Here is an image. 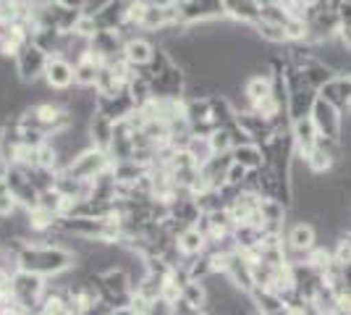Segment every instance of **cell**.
Listing matches in <instances>:
<instances>
[{
  "label": "cell",
  "instance_id": "6da1fadb",
  "mask_svg": "<svg viewBox=\"0 0 351 315\" xmlns=\"http://www.w3.org/2000/svg\"><path fill=\"white\" fill-rule=\"evenodd\" d=\"M76 263L69 247H60L53 242H24L19 247V270H29L43 279H53Z\"/></svg>",
  "mask_w": 351,
  "mask_h": 315
},
{
  "label": "cell",
  "instance_id": "7a4b0ae2",
  "mask_svg": "<svg viewBox=\"0 0 351 315\" xmlns=\"http://www.w3.org/2000/svg\"><path fill=\"white\" fill-rule=\"evenodd\" d=\"M113 168V158H110V152L108 150H100V148H89L84 150L79 158H73V163L66 168L71 176L76 179H87V181H95L100 174L105 171H110Z\"/></svg>",
  "mask_w": 351,
  "mask_h": 315
},
{
  "label": "cell",
  "instance_id": "3957f363",
  "mask_svg": "<svg viewBox=\"0 0 351 315\" xmlns=\"http://www.w3.org/2000/svg\"><path fill=\"white\" fill-rule=\"evenodd\" d=\"M50 56L45 53L43 47H37L34 43H27V45L19 50V56L14 58L16 66V76L24 82V84H32V82H40L45 76V66H47Z\"/></svg>",
  "mask_w": 351,
  "mask_h": 315
},
{
  "label": "cell",
  "instance_id": "277c9868",
  "mask_svg": "<svg viewBox=\"0 0 351 315\" xmlns=\"http://www.w3.org/2000/svg\"><path fill=\"white\" fill-rule=\"evenodd\" d=\"M3 176H5V184H8V192L16 197V202H19L21 208L34 210L40 205V189L32 184L29 176H27V171H24L21 165H8Z\"/></svg>",
  "mask_w": 351,
  "mask_h": 315
},
{
  "label": "cell",
  "instance_id": "5b68a950",
  "mask_svg": "<svg viewBox=\"0 0 351 315\" xmlns=\"http://www.w3.org/2000/svg\"><path fill=\"white\" fill-rule=\"evenodd\" d=\"M309 116L315 121L320 137H325V139H338V142L343 139V113L338 110L336 105H330L328 100H322L320 95H317V103H315Z\"/></svg>",
  "mask_w": 351,
  "mask_h": 315
},
{
  "label": "cell",
  "instance_id": "8992f818",
  "mask_svg": "<svg viewBox=\"0 0 351 315\" xmlns=\"http://www.w3.org/2000/svg\"><path fill=\"white\" fill-rule=\"evenodd\" d=\"M178 11H181V19H184L186 27L215 21V19H226L223 0H186V3L178 5Z\"/></svg>",
  "mask_w": 351,
  "mask_h": 315
},
{
  "label": "cell",
  "instance_id": "52a82bcc",
  "mask_svg": "<svg viewBox=\"0 0 351 315\" xmlns=\"http://www.w3.org/2000/svg\"><path fill=\"white\" fill-rule=\"evenodd\" d=\"M43 82L53 92H69L76 87V71H73V63L63 56H50L47 66H45Z\"/></svg>",
  "mask_w": 351,
  "mask_h": 315
},
{
  "label": "cell",
  "instance_id": "ba28073f",
  "mask_svg": "<svg viewBox=\"0 0 351 315\" xmlns=\"http://www.w3.org/2000/svg\"><path fill=\"white\" fill-rule=\"evenodd\" d=\"M283 240H286V250L312 253L320 244V234H317V226L312 224V221H291Z\"/></svg>",
  "mask_w": 351,
  "mask_h": 315
},
{
  "label": "cell",
  "instance_id": "9c48e42d",
  "mask_svg": "<svg viewBox=\"0 0 351 315\" xmlns=\"http://www.w3.org/2000/svg\"><path fill=\"white\" fill-rule=\"evenodd\" d=\"M186 90V71L171 63L165 71L152 79V97H184Z\"/></svg>",
  "mask_w": 351,
  "mask_h": 315
},
{
  "label": "cell",
  "instance_id": "30bf717a",
  "mask_svg": "<svg viewBox=\"0 0 351 315\" xmlns=\"http://www.w3.org/2000/svg\"><path fill=\"white\" fill-rule=\"evenodd\" d=\"M223 276H226L239 292H244V294H249V292L254 289V270H252V263H247L241 253H234V255L226 257V273H223Z\"/></svg>",
  "mask_w": 351,
  "mask_h": 315
},
{
  "label": "cell",
  "instance_id": "8fae6325",
  "mask_svg": "<svg viewBox=\"0 0 351 315\" xmlns=\"http://www.w3.org/2000/svg\"><path fill=\"white\" fill-rule=\"evenodd\" d=\"M322 100H328L330 105H336L341 113L351 110V74H336L320 92Z\"/></svg>",
  "mask_w": 351,
  "mask_h": 315
},
{
  "label": "cell",
  "instance_id": "7c38bea8",
  "mask_svg": "<svg viewBox=\"0 0 351 315\" xmlns=\"http://www.w3.org/2000/svg\"><path fill=\"white\" fill-rule=\"evenodd\" d=\"M129 14V0H108L100 11H95V24L100 32H118L126 24Z\"/></svg>",
  "mask_w": 351,
  "mask_h": 315
},
{
  "label": "cell",
  "instance_id": "4fadbf2b",
  "mask_svg": "<svg viewBox=\"0 0 351 315\" xmlns=\"http://www.w3.org/2000/svg\"><path fill=\"white\" fill-rule=\"evenodd\" d=\"M155 50H158L155 40L142 32V34H136L132 40H126V45H123V58L129 60L134 69H142V66H147V63L152 60Z\"/></svg>",
  "mask_w": 351,
  "mask_h": 315
},
{
  "label": "cell",
  "instance_id": "5bb4252c",
  "mask_svg": "<svg viewBox=\"0 0 351 315\" xmlns=\"http://www.w3.org/2000/svg\"><path fill=\"white\" fill-rule=\"evenodd\" d=\"M291 139H293V148H296V155H304V152H309L312 148H317L320 132H317L312 116L291 121Z\"/></svg>",
  "mask_w": 351,
  "mask_h": 315
},
{
  "label": "cell",
  "instance_id": "9a60e30c",
  "mask_svg": "<svg viewBox=\"0 0 351 315\" xmlns=\"http://www.w3.org/2000/svg\"><path fill=\"white\" fill-rule=\"evenodd\" d=\"M317 103V90H312L309 84H302L296 90L289 92V119L299 121L312 113V108Z\"/></svg>",
  "mask_w": 351,
  "mask_h": 315
},
{
  "label": "cell",
  "instance_id": "2e32d148",
  "mask_svg": "<svg viewBox=\"0 0 351 315\" xmlns=\"http://www.w3.org/2000/svg\"><path fill=\"white\" fill-rule=\"evenodd\" d=\"M176 247H178V253H181L184 260H189V257H197L205 253L207 237L197 229V226H186V229L176 237Z\"/></svg>",
  "mask_w": 351,
  "mask_h": 315
},
{
  "label": "cell",
  "instance_id": "e0dca14e",
  "mask_svg": "<svg viewBox=\"0 0 351 315\" xmlns=\"http://www.w3.org/2000/svg\"><path fill=\"white\" fill-rule=\"evenodd\" d=\"M103 66L105 63L97 58L92 50H89L82 60H76V63H73V71H76V87H92V90H95L97 76H100V71H103Z\"/></svg>",
  "mask_w": 351,
  "mask_h": 315
},
{
  "label": "cell",
  "instance_id": "ac0fdd59",
  "mask_svg": "<svg viewBox=\"0 0 351 315\" xmlns=\"http://www.w3.org/2000/svg\"><path fill=\"white\" fill-rule=\"evenodd\" d=\"M226 16L234 19L236 24L252 27L254 21H260V5H257V0H228Z\"/></svg>",
  "mask_w": 351,
  "mask_h": 315
},
{
  "label": "cell",
  "instance_id": "d6986e66",
  "mask_svg": "<svg viewBox=\"0 0 351 315\" xmlns=\"http://www.w3.org/2000/svg\"><path fill=\"white\" fill-rule=\"evenodd\" d=\"M231 158H234V163L244 165L247 171H260V168L267 165L263 145H254V142H247V145H241V148H234V150H231Z\"/></svg>",
  "mask_w": 351,
  "mask_h": 315
},
{
  "label": "cell",
  "instance_id": "ffe728a7",
  "mask_svg": "<svg viewBox=\"0 0 351 315\" xmlns=\"http://www.w3.org/2000/svg\"><path fill=\"white\" fill-rule=\"evenodd\" d=\"M113 129H116V121H110L103 113H95L92 121H89V137H92V145L100 148V150H108L110 142H113Z\"/></svg>",
  "mask_w": 351,
  "mask_h": 315
},
{
  "label": "cell",
  "instance_id": "44dd1931",
  "mask_svg": "<svg viewBox=\"0 0 351 315\" xmlns=\"http://www.w3.org/2000/svg\"><path fill=\"white\" fill-rule=\"evenodd\" d=\"M249 300H252V305H254V310L263 315L278 313V310L286 307V302L280 300L273 289H265V286H254V289L249 292Z\"/></svg>",
  "mask_w": 351,
  "mask_h": 315
},
{
  "label": "cell",
  "instance_id": "7402d4cb",
  "mask_svg": "<svg viewBox=\"0 0 351 315\" xmlns=\"http://www.w3.org/2000/svg\"><path fill=\"white\" fill-rule=\"evenodd\" d=\"M252 30H254V34H257V40L260 43H265V45L270 47H286L289 45V37H286V30L283 27H278V24H270V21H254L252 24Z\"/></svg>",
  "mask_w": 351,
  "mask_h": 315
},
{
  "label": "cell",
  "instance_id": "603a6c76",
  "mask_svg": "<svg viewBox=\"0 0 351 315\" xmlns=\"http://www.w3.org/2000/svg\"><path fill=\"white\" fill-rule=\"evenodd\" d=\"M37 208L53 213L56 218H66V215L71 213V202L60 195L56 187H50V189H43V192H40V205H37Z\"/></svg>",
  "mask_w": 351,
  "mask_h": 315
},
{
  "label": "cell",
  "instance_id": "cb8c5ba5",
  "mask_svg": "<svg viewBox=\"0 0 351 315\" xmlns=\"http://www.w3.org/2000/svg\"><path fill=\"white\" fill-rule=\"evenodd\" d=\"M210 119L215 126H228L236 121V108L231 105V100L226 95H213L210 97Z\"/></svg>",
  "mask_w": 351,
  "mask_h": 315
},
{
  "label": "cell",
  "instance_id": "d4e9b609",
  "mask_svg": "<svg viewBox=\"0 0 351 315\" xmlns=\"http://www.w3.org/2000/svg\"><path fill=\"white\" fill-rule=\"evenodd\" d=\"M336 76V71L330 69V66H325L322 60H312L307 69H304V82H307L312 90H317L320 92L330 79Z\"/></svg>",
  "mask_w": 351,
  "mask_h": 315
},
{
  "label": "cell",
  "instance_id": "484cf974",
  "mask_svg": "<svg viewBox=\"0 0 351 315\" xmlns=\"http://www.w3.org/2000/svg\"><path fill=\"white\" fill-rule=\"evenodd\" d=\"M186 155H189L191 161H194V165L197 168H202V165L215 155V150H213V145H210V137H197L191 135L189 145H186Z\"/></svg>",
  "mask_w": 351,
  "mask_h": 315
},
{
  "label": "cell",
  "instance_id": "4316f807",
  "mask_svg": "<svg viewBox=\"0 0 351 315\" xmlns=\"http://www.w3.org/2000/svg\"><path fill=\"white\" fill-rule=\"evenodd\" d=\"M181 300L189 302L194 310H205L207 307V286L205 281H189L181 289Z\"/></svg>",
  "mask_w": 351,
  "mask_h": 315
},
{
  "label": "cell",
  "instance_id": "83f0119b",
  "mask_svg": "<svg viewBox=\"0 0 351 315\" xmlns=\"http://www.w3.org/2000/svg\"><path fill=\"white\" fill-rule=\"evenodd\" d=\"M291 16L293 14H289V11H286L280 3H273V5H265V8H260V19H263V21H270V24H278V27H286Z\"/></svg>",
  "mask_w": 351,
  "mask_h": 315
},
{
  "label": "cell",
  "instance_id": "f1b7e54d",
  "mask_svg": "<svg viewBox=\"0 0 351 315\" xmlns=\"http://www.w3.org/2000/svg\"><path fill=\"white\" fill-rule=\"evenodd\" d=\"M210 145H213L215 155H226V152L234 150V142H231V135H228L226 126H220V129H215V132L210 135Z\"/></svg>",
  "mask_w": 351,
  "mask_h": 315
},
{
  "label": "cell",
  "instance_id": "f546056e",
  "mask_svg": "<svg viewBox=\"0 0 351 315\" xmlns=\"http://www.w3.org/2000/svg\"><path fill=\"white\" fill-rule=\"evenodd\" d=\"M249 174H252V171H247L244 165L231 163L228 165V174H226V184H228V187H236V189H244Z\"/></svg>",
  "mask_w": 351,
  "mask_h": 315
},
{
  "label": "cell",
  "instance_id": "4dcf8cb0",
  "mask_svg": "<svg viewBox=\"0 0 351 315\" xmlns=\"http://www.w3.org/2000/svg\"><path fill=\"white\" fill-rule=\"evenodd\" d=\"M116 310L113 305H108L105 300H95V302H89L87 307H82V315H110Z\"/></svg>",
  "mask_w": 351,
  "mask_h": 315
},
{
  "label": "cell",
  "instance_id": "1f68e13d",
  "mask_svg": "<svg viewBox=\"0 0 351 315\" xmlns=\"http://www.w3.org/2000/svg\"><path fill=\"white\" fill-rule=\"evenodd\" d=\"M336 11H338V16H341V24H351V3L349 0H343Z\"/></svg>",
  "mask_w": 351,
  "mask_h": 315
},
{
  "label": "cell",
  "instance_id": "d6a6232c",
  "mask_svg": "<svg viewBox=\"0 0 351 315\" xmlns=\"http://www.w3.org/2000/svg\"><path fill=\"white\" fill-rule=\"evenodd\" d=\"M338 40L351 50V24H341V32H338Z\"/></svg>",
  "mask_w": 351,
  "mask_h": 315
},
{
  "label": "cell",
  "instance_id": "836d02e7",
  "mask_svg": "<svg viewBox=\"0 0 351 315\" xmlns=\"http://www.w3.org/2000/svg\"><path fill=\"white\" fill-rule=\"evenodd\" d=\"M286 315H307V302H302V305H286Z\"/></svg>",
  "mask_w": 351,
  "mask_h": 315
},
{
  "label": "cell",
  "instance_id": "e575fe53",
  "mask_svg": "<svg viewBox=\"0 0 351 315\" xmlns=\"http://www.w3.org/2000/svg\"><path fill=\"white\" fill-rule=\"evenodd\" d=\"M145 5H176V0H139Z\"/></svg>",
  "mask_w": 351,
  "mask_h": 315
},
{
  "label": "cell",
  "instance_id": "d590c367",
  "mask_svg": "<svg viewBox=\"0 0 351 315\" xmlns=\"http://www.w3.org/2000/svg\"><path fill=\"white\" fill-rule=\"evenodd\" d=\"M110 315H136V313H134L132 307H116V310H113Z\"/></svg>",
  "mask_w": 351,
  "mask_h": 315
},
{
  "label": "cell",
  "instance_id": "8d00e7d4",
  "mask_svg": "<svg viewBox=\"0 0 351 315\" xmlns=\"http://www.w3.org/2000/svg\"><path fill=\"white\" fill-rule=\"evenodd\" d=\"M8 192V184H5V176H0V197Z\"/></svg>",
  "mask_w": 351,
  "mask_h": 315
},
{
  "label": "cell",
  "instance_id": "74e56055",
  "mask_svg": "<svg viewBox=\"0 0 351 315\" xmlns=\"http://www.w3.org/2000/svg\"><path fill=\"white\" fill-rule=\"evenodd\" d=\"M333 315H351V313H349V310H336Z\"/></svg>",
  "mask_w": 351,
  "mask_h": 315
},
{
  "label": "cell",
  "instance_id": "f35d334b",
  "mask_svg": "<svg viewBox=\"0 0 351 315\" xmlns=\"http://www.w3.org/2000/svg\"><path fill=\"white\" fill-rule=\"evenodd\" d=\"M270 315H286V307H283V310H278V313H270Z\"/></svg>",
  "mask_w": 351,
  "mask_h": 315
},
{
  "label": "cell",
  "instance_id": "ab89813d",
  "mask_svg": "<svg viewBox=\"0 0 351 315\" xmlns=\"http://www.w3.org/2000/svg\"><path fill=\"white\" fill-rule=\"evenodd\" d=\"M226 3H228V0H223V5H226Z\"/></svg>",
  "mask_w": 351,
  "mask_h": 315
},
{
  "label": "cell",
  "instance_id": "60d3db41",
  "mask_svg": "<svg viewBox=\"0 0 351 315\" xmlns=\"http://www.w3.org/2000/svg\"><path fill=\"white\" fill-rule=\"evenodd\" d=\"M252 315H263V313H252Z\"/></svg>",
  "mask_w": 351,
  "mask_h": 315
},
{
  "label": "cell",
  "instance_id": "b9f144b4",
  "mask_svg": "<svg viewBox=\"0 0 351 315\" xmlns=\"http://www.w3.org/2000/svg\"><path fill=\"white\" fill-rule=\"evenodd\" d=\"M349 3H351V0H349Z\"/></svg>",
  "mask_w": 351,
  "mask_h": 315
}]
</instances>
